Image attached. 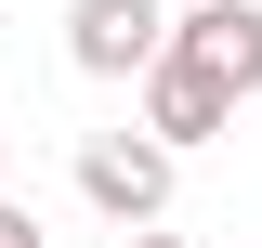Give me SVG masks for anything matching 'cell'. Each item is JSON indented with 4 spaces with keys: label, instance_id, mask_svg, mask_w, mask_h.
Returning <instances> with one entry per match:
<instances>
[{
    "label": "cell",
    "instance_id": "obj_7",
    "mask_svg": "<svg viewBox=\"0 0 262 248\" xmlns=\"http://www.w3.org/2000/svg\"><path fill=\"white\" fill-rule=\"evenodd\" d=\"M170 13H184V0H170Z\"/></svg>",
    "mask_w": 262,
    "mask_h": 248
},
{
    "label": "cell",
    "instance_id": "obj_6",
    "mask_svg": "<svg viewBox=\"0 0 262 248\" xmlns=\"http://www.w3.org/2000/svg\"><path fill=\"white\" fill-rule=\"evenodd\" d=\"M118 248H184V235H158V222H131V235H118Z\"/></svg>",
    "mask_w": 262,
    "mask_h": 248
},
{
    "label": "cell",
    "instance_id": "obj_3",
    "mask_svg": "<svg viewBox=\"0 0 262 248\" xmlns=\"http://www.w3.org/2000/svg\"><path fill=\"white\" fill-rule=\"evenodd\" d=\"M131 92H144V105H131V118L158 131L170 157H196V144H223V131H236V92H223V79H210V65H184V53H158V65H144V79H131Z\"/></svg>",
    "mask_w": 262,
    "mask_h": 248
},
{
    "label": "cell",
    "instance_id": "obj_1",
    "mask_svg": "<svg viewBox=\"0 0 262 248\" xmlns=\"http://www.w3.org/2000/svg\"><path fill=\"white\" fill-rule=\"evenodd\" d=\"M170 170H184V157H170L144 118H131V131H92V144H79V196H92V209L118 222V235L170 209Z\"/></svg>",
    "mask_w": 262,
    "mask_h": 248
},
{
    "label": "cell",
    "instance_id": "obj_5",
    "mask_svg": "<svg viewBox=\"0 0 262 248\" xmlns=\"http://www.w3.org/2000/svg\"><path fill=\"white\" fill-rule=\"evenodd\" d=\"M0 248H53V235H39V209H27V196H0Z\"/></svg>",
    "mask_w": 262,
    "mask_h": 248
},
{
    "label": "cell",
    "instance_id": "obj_4",
    "mask_svg": "<svg viewBox=\"0 0 262 248\" xmlns=\"http://www.w3.org/2000/svg\"><path fill=\"white\" fill-rule=\"evenodd\" d=\"M170 53L210 65V79L249 105V92H262V0H184V13H170Z\"/></svg>",
    "mask_w": 262,
    "mask_h": 248
},
{
    "label": "cell",
    "instance_id": "obj_2",
    "mask_svg": "<svg viewBox=\"0 0 262 248\" xmlns=\"http://www.w3.org/2000/svg\"><path fill=\"white\" fill-rule=\"evenodd\" d=\"M170 53V0H66V65L79 79H144Z\"/></svg>",
    "mask_w": 262,
    "mask_h": 248
}]
</instances>
